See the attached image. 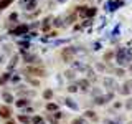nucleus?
<instances>
[{"mask_svg": "<svg viewBox=\"0 0 132 124\" xmlns=\"http://www.w3.org/2000/svg\"><path fill=\"white\" fill-rule=\"evenodd\" d=\"M28 30H30V27H28L27 23H22V25H18V27H15V30H12V35L22 36V35H27Z\"/></svg>", "mask_w": 132, "mask_h": 124, "instance_id": "nucleus-1", "label": "nucleus"}, {"mask_svg": "<svg viewBox=\"0 0 132 124\" xmlns=\"http://www.w3.org/2000/svg\"><path fill=\"white\" fill-rule=\"evenodd\" d=\"M61 55H63V60H64V61H69V60L73 58V55H74V48H69V47L64 48Z\"/></svg>", "mask_w": 132, "mask_h": 124, "instance_id": "nucleus-2", "label": "nucleus"}, {"mask_svg": "<svg viewBox=\"0 0 132 124\" xmlns=\"http://www.w3.org/2000/svg\"><path fill=\"white\" fill-rule=\"evenodd\" d=\"M10 116H12L10 107H7V106H0V118H5V119H8Z\"/></svg>", "mask_w": 132, "mask_h": 124, "instance_id": "nucleus-3", "label": "nucleus"}, {"mask_svg": "<svg viewBox=\"0 0 132 124\" xmlns=\"http://www.w3.org/2000/svg\"><path fill=\"white\" fill-rule=\"evenodd\" d=\"M23 8H25L27 12L35 10V8H36V0H27V2L23 3Z\"/></svg>", "mask_w": 132, "mask_h": 124, "instance_id": "nucleus-4", "label": "nucleus"}, {"mask_svg": "<svg viewBox=\"0 0 132 124\" xmlns=\"http://www.w3.org/2000/svg\"><path fill=\"white\" fill-rule=\"evenodd\" d=\"M51 17H46V18H45L43 20V23H41V30H43V32H48L50 30V28H51Z\"/></svg>", "mask_w": 132, "mask_h": 124, "instance_id": "nucleus-5", "label": "nucleus"}, {"mask_svg": "<svg viewBox=\"0 0 132 124\" xmlns=\"http://www.w3.org/2000/svg\"><path fill=\"white\" fill-rule=\"evenodd\" d=\"M27 71L31 73V74H35V76H43V74H45V71L41 68H33V66H31V68H27Z\"/></svg>", "mask_w": 132, "mask_h": 124, "instance_id": "nucleus-6", "label": "nucleus"}, {"mask_svg": "<svg viewBox=\"0 0 132 124\" xmlns=\"http://www.w3.org/2000/svg\"><path fill=\"white\" fill-rule=\"evenodd\" d=\"M13 2H15V0H0V10H5V8H8Z\"/></svg>", "mask_w": 132, "mask_h": 124, "instance_id": "nucleus-7", "label": "nucleus"}, {"mask_svg": "<svg viewBox=\"0 0 132 124\" xmlns=\"http://www.w3.org/2000/svg\"><path fill=\"white\" fill-rule=\"evenodd\" d=\"M79 86L82 89H88V86H89V81L88 80H82V81H79Z\"/></svg>", "mask_w": 132, "mask_h": 124, "instance_id": "nucleus-8", "label": "nucleus"}, {"mask_svg": "<svg viewBox=\"0 0 132 124\" xmlns=\"http://www.w3.org/2000/svg\"><path fill=\"white\" fill-rule=\"evenodd\" d=\"M3 99H5L7 103H12V101H13V98H12L10 93H3Z\"/></svg>", "mask_w": 132, "mask_h": 124, "instance_id": "nucleus-9", "label": "nucleus"}, {"mask_svg": "<svg viewBox=\"0 0 132 124\" xmlns=\"http://www.w3.org/2000/svg\"><path fill=\"white\" fill-rule=\"evenodd\" d=\"M114 56V51H107L106 55H104V61H107V60H111V58Z\"/></svg>", "mask_w": 132, "mask_h": 124, "instance_id": "nucleus-10", "label": "nucleus"}, {"mask_svg": "<svg viewBox=\"0 0 132 124\" xmlns=\"http://www.w3.org/2000/svg\"><path fill=\"white\" fill-rule=\"evenodd\" d=\"M46 109H48V111H56V104H53V103H48Z\"/></svg>", "mask_w": 132, "mask_h": 124, "instance_id": "nucleus-11", "label": "nucleus"}, {"mask_svg": "<svg viewBox=\"0 0 132 124\" xmlns=\"http://www.w3.org/2000/svg\"><path fill=\"white\" fill-rule=\"evenodd\" d=\"M18 119H20L22 122H25V124H28V122H30V119H28L27 116H18Z\"/></svg>", "mask_w": 132, "mask_h": 124, "instance_id": "nucleus-12", "label": "nucleus"}, {"mask_svg": "<svg viewBox=\"0 0 132 124\" xmlns=\"http://www.w3.org/2000/svg\"><path fill=\"white\" fill-rule=\"evenodd\" d=\"M43 96L46 98V99H51V96H53V93H51V91H50V89H46V91H45V94H43Z\"/></svg>", "mask_w": 132, "mask_h": 124, "instance_id": "nucleus-13", "label": "nucleus"}, {"mask_svg": "<svg viewBox=\"0 0 132 124\" xmlns=\"http://www.w3.org/2000/svg\"><path fill=\"white\" fill-rule=\"evenodd\" d=\"M25 104H28L27 99H20V101H16V106H25Z\"/></svg>", "mask_w": 132, "mask_h": 124, "instance_id": "nucleus-14", "label": "nucleus"}, {"mask_svg": "<svg viewBox=\"0 0 132 124\" xmlns=\"http://www.w3.org/2000/svg\"><path fill=\"white\" fill-rule=\"evenodd\" d=\"M86 116H88V118H91V119H96V113H93V111H88V113H86Z\"/></svg>", "mask_w": 132, "mask_h": 124, "instance_id": "nucleus-15", "label": "nucleus"}, {"mask_svg": "<svg viewBox=\"0 0 132 124\" xmlns=\"http://www.w3.org/2000/svg\"><path fill=\"white\" fill-rule=\"evenodd\" d=\"M66 104H68V106H71L73 109H76V107H78L76 104H74V103H71V99H66Z\"/></svg>", "mask_w": 132, "mask_h": 124, "instance_id": "nucleus-16", "label": "nucleus"}, {"mask_svg": "<svg viewBox=\"0 0 132 124\" xmlns=\"http://www.w3.org/2000/svg\"><path fill=\"white\" fill-rule=\"evenodd\" d=\"M8 78H10V76H8V73H5V74H3L2 78H0V83H5V81L8 80Z\"/></svg>", "mask_w": 132, "mask_h": 124, "instance_id": "nucleus-17", "label": "nucleus"}, {"mask_svg": "<svg viewBox=\"0 0 132 124\" xmlns=\"http://www.w3.org/2000/svg\"><path fill=\"white\" fill-rule=\"evenodd\" d=\"M41 122V118L40 116H35V118H33V124H40Z\"/></svg>", "mask_w": 132, "mask_h": 124, "instance_id": "nucleus-18", "label": "nucleus"}, {"mask_svg": "<svg viewBox=\"0 0 132 124\" xmlns=\"http://www.w3.org/2000/svg\"><path fill=\"white\" fill-rule=\"evenodd\" d=\"M64 74H66V78H74V73L73 71H66Z\"/></svg>", "mask_w": 132, "mask_h": 124, "instance_id": "nucleus-19", "label": "nucleus"}, {"mask_svg": "<svg viewBox=\"0 0 132 124\" xmlns=\"http://www.w3.org/2000/svg\"><path fill=\"white\" fill-rule=\"evenodd\" d=\"M73 124H86V122L82 121V119H74V121H73Z\"/></svg>", "mask_w": 132, "mask_h": 124, "instance_id": "nucleus-20", "label": "nucleus"}, {"mask_svg": "<svg viewBox=\"0 0 132 124\" xmlns=\"http://www.w3.org/2000/svg\"><path fill=\"white\" fill-rule=\"evenodd\" d=\"M10 20H18V13H12L10 15Z\"/></svg>", "mask_w": 132, "mask_h": 124, "instance_id": "nucleus-21", "label": "nucleus"}, {"mask_svg": "<svg viewBox=\"0 0 132 124\" xmlns=\"http://www.w3.org/2000/svg\"><path fill=\"white\" fill-rule=\"evenodd\" d=\"M56 2H58V3H64L66 0H56Z\"/></svg>", "mask_w": 132, "mask_h": 124, "instance_id": "nucleus-22", "label": "nucleus"}, {"mask_svg": "<svg viewBox=\"0 0 132 124\" xmlns=\"http://www.w3.org/2000/svg\"><path fill=\"white\" fill-rule=\"evenodd\" d=\"M8 124H15V122H12V121H8Z\"/></svg>", "mask_w": 132, "mask_h": 124, "instance_id": "nucleus-23", "label": "nucleus"}, {"mask_svg": "<svg viewBox=\"0 0 132 124\" xmlns=\"http://www.w3.org/2000/svg\"><path fill=\"white\" fill-rule=\"evenodd\" d=\"M130 69H132V65H130Z\"/></svg>", "mask_w": 132, "mask_h": 124, "instance_id": "nucleus-24", "label": "nucleus"}]
</instances>
